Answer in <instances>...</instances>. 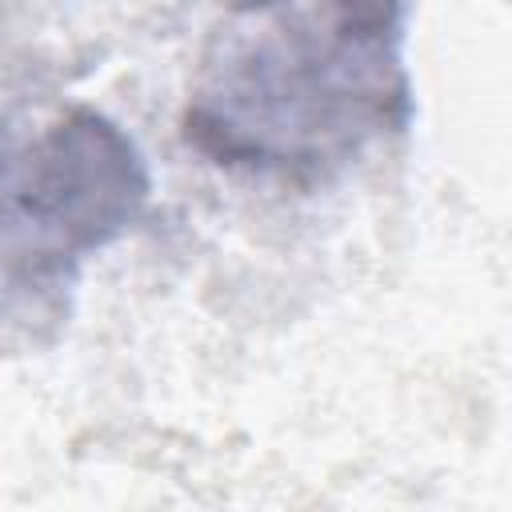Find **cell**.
Listing matches in <instances>:
<instances>
[{
    "label": "cell",
    "mask_w": 512,
    "mask_h": 512,
    "mask_svg": "<svg viewBox=\"0 0 512 512\" xmlns=\"http://www.w3.org/2000/svg\"><path fill=\"white\" fill-rule=\"evenodd\" d=\"M400 4H264L216 20L184 136L220 168L316 184L412 120Z\"/></svg>",
    "instance_id": "cell-1"
},
{
    "label": "cell",
    "mask_w": 512,
    "mask_h": 512,
    "mask_svg": "<svg viewBox=\"0 0 512 512\" xmlns=\"http://www.w3.org/2000/svg\"><path fill=\"white\" fill-rule=\"evenodd\" d=\"M148 176L132 140L92 108H72L0 152V252L68 284L84 252L140 212Z\"/></svg>",
    "instance_id": "cell-2"
}]
</instances>
